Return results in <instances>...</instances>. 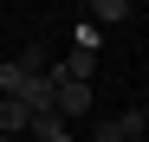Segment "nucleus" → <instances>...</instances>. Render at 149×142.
<instances>
[{
	"label": "nucleus",
	"mask_w": 149,
	"mask_h": 142,
	"mask_svg": "<svg viewBox=\"0 0 149 142\" xmlns=\"http://www.w3.org/2000/svg\"><path fill=\"white\" fill-rule=\"evenodd\" d=\"M52 110L65 116V123H71V116H84V110H91V84H58V97H52Z\"/></svg>",
	"instance_id": "f03ea898"
},
{
	"label": "nucleus",
	"mask_w": 149,
	"mask_h": 142,
	"mask_svg": "<svg viewBox=\"0 0 149 142\" xmlns=\"http://www.w3.org/2000/svg\"><path fill=\"white\" fill-rule=\"evenodd\" d=\"M136 142H149V136H136Z\"/></svg>",
	"instance_id": "0eeeda50"
},
{
	"label": "nucleus",
	"mask_w": 149,
	"mask_h": 142,
	"mask_svg": "<svg viewBox=\"0 0 149 142\" xmlns=\"http://www.w3.org/2000/svg\"><path fill=\"white\" fill-rule=\"evenodd\" d=\"M26 129H33V110L19 103V97H0V136H7V142H19Z\"/></svg>",
	"instance_id": "f257e3e1"
},
{
	"label": "nucleus",
	"mask_w": 149,
	"mask_h": 142,
	"mask_svg": "<svg viewBox=\"0 0 149 142\" xmlns=\"http://www.w3.org/2000/svg\"><path fill=\"white\" fill-rule=\"evenodd\" d=\"M117 129H123V142L149 136V110H123V116H117Z\"/></svg>",
	"instance_id": "39448f33"
},
{
	"label": "nucleus",
	"mask_w": 149,
	"mask_h": 142,
	"mask_svg": "<svg viewBox=\"0 0 149 142\" xmlns=\"http://www.w3.org/2000/svg\"><path fill=\"white\" fill-rule=\"evenodd\" d=\"M0 142H7V136H0Z\"/></svg>",
	"instance_id": "6e6552de"
},
{
	"label": "nucleus",
	"mask_w": 149,
	"mask_h": 142,
	"mask_svg": "<svg viewBox=\"0 0 149 142\" xmlns=\"http://www.w3.org/2000/svg\"><path fill=\"white\" fill-rule=\"evenodd\" d=\"M130 13H136L130 0H91V19H97V26H123Z\"/></svg>",
	"instance_id": "20e7f679"
},
{
	"label": "nucleus",
	"mask_w": 149,
	"mask_h": 142,
	"mask_svg": "<svg viewBox=\"0 0 149 142\" xmlns=\"http://www.w3.org/2000/svg\"><path fill=\"white\" fill-rule=\"evenodd\" d=\"M19 142H33V136H19Z\"/></svg>",
	"instance_id": "423d86ee"
},
{
	"label": "nucleus",
	"mask_w": 149,
	"mask_h": 142,
	"mask_svg": "<svg viewBox=\"0 0 149 142\" xmlns=\"http://www.w3.org/2000/svg\"><path fill=\"white\" fill-rule=\"evenodd\" d=\"M26 136H33V142H71V123H65V116H33Z\"/></svg>",
	"instance_id": "7ed1b4c3"
}]
</instances>
